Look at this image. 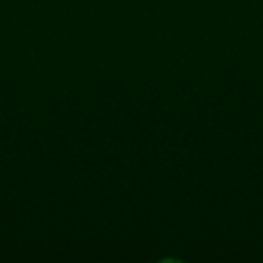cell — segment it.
Masks as SVG:
<instances>
[]
</instances>
